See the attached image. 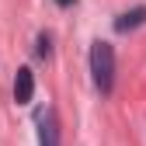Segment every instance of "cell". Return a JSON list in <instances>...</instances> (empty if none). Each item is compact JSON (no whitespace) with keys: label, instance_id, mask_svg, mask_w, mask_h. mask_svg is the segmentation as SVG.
<instances>
[{"label":"cell","instance_id":"obj_1","mask_svg":"<svg viewBox=\"0 0 146 146\" xmlns=\"http://www.w3.org/2000/svg\"><path fill=\"white\" fill-rule=\"evenodd\" d=\"M90 73H94V87L101 94H111V87H115V52L101 38L90 45Z\"/></svg>","mask_w":146,"mask_h":146},{"label":"cell","instance_id":"obj_2","mask_svg":"<svg viewBox=\"0 0 146 146\" xmlns=\"http://www.w3.org/2000/svg\"><path fill=\"white\" fill-rule=\"evenodd\" d=\"M38 146H59V122L52 108L38 118Z\"/></svg>","mask_w":146,"mask_h":146},{"label":"cell","instance_id":"obj_3","mask_svg":"<svg viewBox=\"0 0 146 146\" xmlns=\"http://www.w3.org/2000/svg\"><path fill=\"white\" fill-rule=\"evenodd\" d=\"M31 94H35V73H31L28 66H21L17 77H14V101H17V104H28Z\"/></svg>","mask_w":146,"mask_h":146},{"label":"cell","instance_id":"obj_4","mask_svg":"<svg viewBox=\"0 0 146 146\" xmlns=\"http://www.w3.org/2000/svg\"><path fill=\"white\" fill-rule=\"evenodd\" d=\"M139 25H146V7H132V11H125L118 21H115V31H132V28H139Z\"/></svg>","mask_w":146,"mask_h":146},{"label":"cell","instance_id":"obj_5","mask_svg":"<svg viewBox=\"0 0 146 146\" xmlns=\"http://www.w3.org/2000/svg\"><path fill=\"white\" fill-rule=\"evenodd\" d=\"M49 52H52L49 49V35H38V56H49Z\"/></svg>","mask_w":146,"mask_h":146},{"label":"cell","instance_id":"obj_6","mask_svg":"<svg viewBox=\"0 0 146 146\" xmlns=\"http://www.w3.org/2000/svg\"><path fill=\"white\" fill-rule=\"evenodd\" d=\"M56 4H59V7H70V4H73V0H56Z\"/></svg>","mask_w":146,"mask_h":146}]
</instances>
